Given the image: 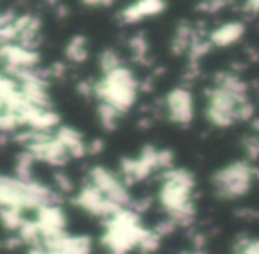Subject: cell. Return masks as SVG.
Returning a JSON list of instances; mask_svg holds the SVG:
<instances>
[{
  "label": "cell",
  "instance_id": "cell-1",
  "mask_svg": "<svg viewBox=\"0 0 259 254\" xmlns=\"http://www.w3.org/2000/svg\"><path fill=\"white\" fill-rule=\"evenodd\" d=\"M206 119L217 128H229L255 118V107L248 96V86L236 73H219L215 86L206 93Z\"/></svg>",
  "mask_w": 259,
  "mask_h": 254
},
{
  "label": "cell",
  "instance_id": "cell-2",
  "mask_svg": "<svg viewBox=\"0 0 259 254\" xmlns=\"http://www.w3.org/2000/svg\"><path fill=\"white\" fill-rule=\"evenodd\" d=\"M195 178L187 169H169L163 172L158 201L170 221L176 224H188L195 215L194 206Z\"/></svg>",
  "mask_w": 259,
  "mask_h": 254
},
{
  "label": "cell",
  "instance_id": "cell-3",
  "mask_svg": "<svg viewBox=\"0 0 259 254\" xmlns=\"http://www.w3.org/2000/svg\"><path fill=\"white\" fill-rule=\"evenodd\" d=\"M139 89H141V82L135 79L134 71L121 66L103 75L100 82L94 84V96L124 114L135 105Z\"/></svg>",
  "mask_w": 259,
  "mask_h": 254
},
{
  "label": "cell",
  "instance_id": "cell-4",
  "mask_svg": "<svg viewBox=\"0 0 259 254\" xmlns=\"http://www.w3.org/2000/svg\"><path fill=\"white\" fill-rule=\"evenodd\" d=\"M257 171L248 160H236L220 167L211 176L213 192L220 199H240L254 187Z\"/></svg>",
  "mask_w": 259,
  "mask_h": 254
},
{
  "label": "cell",
  "instance_id": "cell-5",
  "mask_svg": "<svg viewBox=\"0 0 259 254\" xmlns=\"http://www.w3.org/2000/svg\"><path fill=\"white\" fill-rule=\"evenodd\" d=\"M89 183L94 185L110 203L124 210L132 203V196L128 192V187L121 178L110 172L107 167H93L89 172Z\"/></svg>",
  "mask_w": 259,
  "mask_h": 254
},
{
  "label": "cell",
  "instance_id": "cell-6",
  "mask_svg": "<svg viewBox=\"0 0 259 254\" xmlns=\"http://www.w3.org/2000/svg\"><path fill=\"white\" fill-rule=\"evenodd\" d=\"M165 111L172 123L188 126L195 116V101L192 91L187 86L174 87L165 96Z\"/></svg>",
  "mask_w": 259,
  "mask_h": 254
},
{
  "label": "cell",
  "instance_id": "cell-7",
  "mask_svg": "<svg viewBox=\"0 0 259 254\" xmlns=\"http://www.w3.org/2000/svg\"><path fill=\"white\" fill-rule=\"evenodd\" d=\"M75 204L80 210L87 211V213L96 215V217H105V219L114 217L115 213H119V211L122 210V208L115 206L114 203H110V201H108L96 187L91 185V183H87V185L75 196Z\"/></svg>",
  "mask_w": 259,
  "mask_h": 254
},
{
  "label": "cell",
  "instance_id": "cell-8",
  "mask_svg": "<svg viewBox=\"0 0 259 254\" xmlns=\"http://www.w3.org/2000/svg\"><path fill=\"white\" fill-rule=\"evenodd\" d=\"M36 222L39 226L43 242L66 233V215L55 203L45 204V206L37 208Z\"/></svg>",
  "mask_w": 259,
  "mask_h": 254
},
{
  "label": "cell",
  "instance_id": "cell-9",
  "mask_svg": "<svg viewBox=\"0 0 259 254\" xmlns=\"http://www.w3.org/2000/svg\"><path fill=\"white\" fill-rule=\"evenodd\" d=\"M165 9V2L163 0H137L132 6L124 8L119 13V18L124 23H135L142 18L148 16H155Z\"/></svg>",
  "mask_w": 259,
  "mask_h": 254
},
{
  "label": "cell",
  "instance_id": "cell-10",
  "mask_svg": "<svg viewBox=\"0 0 259 254\" xmlns=\"http://www.w3.org/2000/svg\"><path fill=\"white\" fill-rule=\"evenodd\" d=\"M245 34V25L241 22H227L222 23L220 27H217L215 30H211L208 36L209 43L217 48H226L231 45L238 43L241 40V36Z\"/></svg>",
  "mask_w": 259,
  "mask_h": 254
},
{
  "label": "cell",
  "instance_id": "cell-11",
  "mask_svg": "<svg viewBox=\"0 0 259 254\" xmlns=\"http://www.w3.org/2000/svg\"><path fill=\"white\" fill-rule=\"evenodd\" d=\"M55 137L62 142V146L68 150L71 158H82L87 155V144L83 142V137L80 135V132H76L75 128L69 126H61L55 132Z\"/></svg>",
  "mask_w": 259,
  "mask_h": 254
},
{
  "label": "cell",
  "instance_id": "cell-12",
  "mask_svg": "<svg viewBox=\"0 0 259 254\" xmlns=\"http://www.w3.org/2000/svg\"><path fill=\"white\" fill-rule=\"evenodd\" d=\"M197 29L190 25V23H180L174 32L172 40H170V52H172L176 57L180 55H188L190 47L194 43V40L197 38Z\"/></svg>",
  "mask_w": 259,
  "mask_h": 254
},
{
  "label": "cell",
  "instance_id": "cell-13",
  "mask_svg": "<svg viewBox=\"0 0 259 254\" xmlns=\"http://www.w3.org/2000/svg\"><path fill=\"white\" fill-rule=\"evenodd\" d=\"M66 57L69 59L75 64H82V62L87 61L89 57V48H87V40L82 34H76V36L71 38V41L66 47Z\"/></svg>",
  "mask_w": 259,
  "mask_h": 254
},
{
  "label": "cell",
  "instance_id": "cell-14",
  "mask_svg": "<svg viewBox=\"0 0 259 254\" xmlns=\"http://www.w3.org/2000/svg\"><path fill=\"white\" fill-rule=\"evenodd\" d=\"M121 116L122 114L117 111V108L105 103V101H100V105H98V119H100V125L103 126L107 132H112V130L117 128Z\"/></svg>",
  "mask_w": 259,
  "mask_h": 254
},
{
  "label": "cell",
  "instance_id": "cell-15",
  "mask_svg": "<svg viewBox=\"0 0 259 254\" xmlns=\"http://www.w3.org/2000/svg\"><path fill=\"white\" fill-rule=\"evenodd\" d=\"M22 208H15V206H0V222L6 226L8 229L13 231H18L22 228V224L25 222L22 213Z\"/></svg>",
  "mask_w": 259,
  "mask_h": 254
},
{
  "label": "cell",
  "instance_id": "cell-16",
  "mask_svg": "<svg viewBox=\"0 0 259 254\" xmlns=\"http://www.w3.org/2000/svg\"><path fill=\"white\" fill-rule=\"evenodd\" d=\"M34 162H36V157H34L30 151H23L22 155H18V158H16V165H15L16 178L23 179V182H30V179H32Z\"/></svg>",
  "mask_w": 259,
  "mask_h": 254
},
{
  "label": "cell",
  "instance_id": "cell-17",
  "mask_svg": "<svg viewBox=\"0 0 259 254\" xmlns=\"http://www.w3.org/2000/svg\"><path fill=\"white\" fill-rule=\"evenodd\" d=\"M128 47L134 54V59L139 62V64H148V40H146L144 34H135L134 38H130L128 41Z\"/></svg>",
  "mask_w": 259,
  "mask_h": 254
},
{
  "label": "cell",
  "instance_id": "cell-18",
  "mask_svg": "<svg viewBox=\"0 0 259 254\" xmlns=\"http://www.w3.org/2000/svg\"><path fill=\"white\" fill-rule=\"evenodd\" d=\"M98 64H100V69L103 71V75H107V73L121 68L122 62H121L119 54L114 50V48H105V50L100 54V57H98Z\"/></svg>",
  "mask_w": 259,
  "mask_h": 254
},
{
  "label": "cell",
  "instance_id": "cell-19",
  "mask_svg": "<svg viewBox=\"0 0 259 254\" xmlns=\"http://www.w3.org/2000/svg\"><path fill=\"white\" fill-rule=\"evenodd\" d=\"M22 119H20L18 114H15V112L8 111V108H4V111L0 112V132L2 133H8V132H15L18 126H22Z\"/></svg>",
  "mask_w": 259,
  "mask_h": 254
},
{
  "label": "cell",
  "instance_id": "cell-20",
  "mask_svg": "<svg viewBox=\"0 0 259 254\" xmlns=\"http://www.w3.org/2000/svg\"><path fill=\"white\" fill-rule=\"evenodd\" d=\"M243 151L248 162H254L259 158V133L252 132L243 139Z\"/></svg>",
  "mask_w": 259,
  "mask_h": 254
},
{
  "label": "cell",
  "instance_id": "cell-21",
  "mask_svg": "<svg viewBox=\"0 0 259 254\" xmlns=\"http://www.w3.org/2000/svg\"><path fill=\"white\" fill-rule=\"evenodd\" d=\"M156 164H158V171H169V169H172L174 167V153L170 150H158Z\"/></svg>",
  "mask_w": 259,
  "mask_h": 254
},
{
  "label": "cell",
  "instance_id": "cell-22",
  "mask_svg": "<svg viewBox=\"0 0 259 254\" xmlns=\"http://www.w3.org/2000/svg\"><path fill=\"white\" fill-rule=\"evenodd\" d=\"M226 4H227V0H204L197 9L202 13H209V15H213V13H219L220 9L226 8Z\"/></svg>",
  "mask_w": 259,
  "mask_h": 254
},
{
  "label": "cell",
  "instance_id": "cell-23",
  "mask_svg": "<svg viewBox=\"0 0 259 254\" xmlns=\"http://www.w3.org/2000/svg\"><path fill=\"white\" fill-rule=\"evenodd\" d=\"M54 183H55V187L61 190V192H71V189H73L71 179H69V176L64 174V172H55V174H54Z\"/></svg>",
  "mask_w": 259,
  "mask_h": 254
},
{
  "label": "cell",
  "instance_id": "cell-24",
  "mask_svg": "<svg viewBox=\"0 0 259 254\" xmlns=\"http://www.w3.org/2000/svg\"><path fill=\"white\" fill-rule=\"evenodd\" d=\"M240 254H259V240H247L241 243Z\"/></svg>",
  "mask_w": 259,
  "mask_h": 254
},
{
  "label": "cell",
  "instance_id": "cell-25",
  "mask_svg": "<svg viewBox=\"0 0 259 254\" xmlns=\"http://www.w3.org/2000/svg\"><path fill=\"white\" fill-rule=\"evenodd\" d=\"M18 18L15 11H4L0 13V29H4V27H9L11 23H15V20Z\"/></svg>",
  "mask_w": 259,
  "mask_h": 254
},
{
  "label": "cell",
  "instance_id": "cell-26",
  "mask_svg": "<svg viewBox=\"0 0 259 254\" xmlns=\"http://www.w3.org/2000/svg\"><path fill=\"white\" fill-rule=\"evenodd\" d=\"M103 151V140L94 139L91 144H87V155H96Z\"/></svg>",
  "mask_w": 259,
  "mask_h": 254
},
{
  "label": "cell",
  "instance_id": "cell-27",
  "mask_svg": "<svg viewBox=\"0 0 259 254\" xmlns=\"http://www.w3.org/2000/svg\"><path fill=\"white\" fill-rule=\"evenodd\" d=\"M82 2L89 8H108L114 4V0H82Z\"/></svg>",
  "mask_w": 259,
  "mask_h": 254
},
{
  "label": "cell",
  "instance_id": "cell-28",
  "mask_svg": "<svg viewBox=\"0 0 259 254\" xmlns=\"http://www.w3.org/2000/svg\"><path fill=\"white\" fill-rule=\"evenodd\" d=\"M55 11H57V16H59V18H64V16H68V15H69L68 8H66L64 4H59L57 8H55Z\"/></svg>",
  "mask_w": 259,
  "mask_h": 254
},
{
  "label": "cell",
  "instance_id": "cell-29",
  "mask_svg": "<svg viewBox=\"0 0 259 254\" xmlns=\"http://www.w3.org/2000/svg\"><path fill=\"white\" fill-rule=\"evenodd\" d=\"M29 254H48V250L45 249L43 245H37V247H32Z\"/></svg>",
  "mask_w": 259,
  "mask_h": 254
},
{
  "label": "cell",
  "instance_id": "cell-30",
  "mask_svg": "<svg viewBox=\"0 0 259 254\" xmlns=\"http://www.w3.org/2000/svg\"><path fill=\"white\" fill-rule=\"evenodd\" d=\"M250 126H252V132L259 133V118H254L250 121Z\"/></svg>",
  "mask_w": 259,
  "mask_h": 254
},
{
  "label": "cell",
  "instance_id": "cell-31",
  "mask_svg": "<svg viewBox=\"0 0 259 254\" xmlns=\"http://www.w3.org/2000/svg\"><path fill=\"white\" fill-rule=\"evenodd\" d=\"M45 2H47L48 6H52V8H57L59 6V0H45Z\"/></svg>",
  "mask_w": 259,
  "mask_h": 254
},
{
  "label": "cell",
  "instance_id": "cell-32",
  "mask_svg": "<svg viewBox=\"0 0 259 254\" xmlns=\"http://www.w3.org/2000/svg\"><path fill=\"white\" fill-rule=\"evenodd\" d=\"M4 108H6V107H4V103H2V101H0V112L4 111Z\"/></svg>",
  "mask_w": 259,
  "mask_h": 254
}]
</instances>
